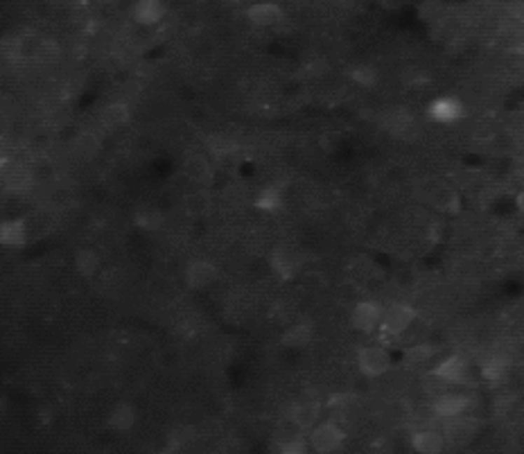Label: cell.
Listing matches in <instances>:
<instances>
[{
	"mask_svg": "<svg viewBox=\"0 0 524 454\" xmlns=\"http://www.w3.org/2000/svg\"><path fill=\"white\" fill-rule=\"evenodd\" d=\"M312 341V326L310 324H296V326H291L285 335H283V346H287V348H303V346H308Z\"/></svg>",
	"mask_w": 524,
	"mask_h": 454,
	"instance_id": "19",
	"label": "cell"
},
{
	"mask_svg": "<svg viewBox=\"0 0 524 454\" xmlns=\"http://www.w3.org/2000/svg\"><path fill=\"white\" fill-rule=\"evenodd\" d=\"M59 55H62V48H59V43L53 41V39H43L41 48H39V53H36V62L43 64V66H50V64L57 62Z\"/></svg>",
	"mask_w": 524,
	"mask_h": 454,
	"instance_id": "27",
	"label": "cell"
},
{
	"mask_svg": "<svg viewBox=\"0 0 524 454\" xmlns=\"http://www.w3.org/2000/svg\"><path fill=\"white\" fill-rule=\"evenodd\" d=\"M416 319V310L411 305H405V303H396V305H391L389 310H385V315H382V332L385 335H402L411 324H414Z\"/></svg>",
	"mask_w": 524,
	"mask_h": 454,
	"instance_id": "1",
	"label": "cell"
},
{
	"mask_svg": "<svg viewBox=\"0 0 524 454\" xmlns=\"http://www.w3.org/2000/svg\"><path fill=\"white\" fill-rule=\"evenodd\" d=\"M102 123H104V127L106 129H120V127H125L127 123H129V106L127 104H123V102H113V104H109L104 111H102Z\"/></svg>",
	"mask_w": 524,
	"mask_h": 454,
	"instance_id": "17",
	"label": "cell"
},
{
	"mask_svg": "<svg viewBox=\"0 0 524 454\" xmlns=\"http://www.w3.org/2000/svg\"><path fill=\"white\" fill-rule=\"evenodd\" d=\"M405 0H380V5L385 7V9H398Z\"/></svg>",
	"mask_w": 524,
	"mask_h": 454,
	"instance_id": "39",
	"label": "cell"
},
{
	"mask_svg": "<svg viewBox=\"0 0 524 454\" xmlns=\"http://www.w3.org/2000/svg\"><path fill=\"white\" fill-rule=\"evenodd\" d=\"M97 267H99V258H97V254L95 251H90V249H82L79 254L75 256V269H77V274L79 276H84V278H90L97 271Z\"/></svg>",
	"mask_w": 524,
	"mask_h": 454,
	"instance_id": "21",
	"label": "cell"
},
{
	"mask_svg": "<svg viewBox=\"0 0 524 454\" xmlns=\"http://www.w3.org/2000/svg\"><path fill=\"white\" fill-rule=\"evenodd\" d=\"M41 41H43V39H39L34 32H27L23 36H18L16 55L23 57V59H36V53H39V48H41Z\"/></svg>",
	"mask_w": 524,
	"mask_h": 454,
	"instance_id": "24",
	"label": "cell"
},
{
	"mask_svg": "<svg viewBox=\"0 0 524 454\" xmlns=\"http://www.w3.org/2000/svg\"><path fill=\"white\" fill-rule=\"evenodd\" d=\"M509 373V362L502 357H490L483 362L481 366V378L488 382V385H499V382L506 378Z\"/></svg>",
	"mask_w": 524,
	"mask_h": 454,
	"instance_id": "18",
	"label": "cell"
},
{
	"mask_svg": "<svg viewBox=\"0 0 524 454\" xmlns=\"http://www.w3.org/2000/svg\"><path fill=\"white\" fill-rule=\"evenodd\" d=\"M210 210V199L206 193H193L186 197V213L193 217H201Z\"/></svg>",
	"mask_w": 524,
	"mask_h": 454,
	"instance_id": "25",
	"label": "cell"
},
{
	"mask_svg": "<svg viewBox=\"0 0 524 454\" xmlns=\"http://www.w3.org/2000/svg\"><path fill=\"white\" fill-rule=\"evenodd\" d=\"M382 315H385V310H382L380 303L361 301V303H357L355 308H352L350 324L359 332H373L382 324Z\"/></svg>",
	"mask_w": 524,
	"mask_h": 454,
	"instance_id": "4",
	"label": "cell"
},
{
	"mask_svg": "<svg viewBox=\"0 0 524 454\" xmlns=\"http://www.w3.org/2000/svg\"><path fill=\"white\" fill-rule=\"evenodd\" d=\"M188 123L193 125V127H204L206 123H208V118H210V114L204 109V106H193L188 111Z\"/></svg>",
	"mask_w": 524,
	"mask_h": 454,
	"instance_id": "33",
	"label": "cell"
},
{
	"mask_svg": "<svg viewBox=\"0 0 524 454\" xmlns=\"http://www.w3.org/2000/svg\"><path fill=\"white\" fill-rule=\"evenodd\" d=\"M73 151L79 158H95L97 151H99V140L93 131H82V134H77L73 140Z\"/></svg>",
	"mask_w": 524,
	"mask_h": 454,
	"instance_id": "15",
	"label": "cell"
},
{
	"mask_svg": "<svg viewBox=\"0 0 524 454\" xmlns=\"http://www.w3.org/2000/svg\"><path fill=\"white\" fill-rule=\"evenodd\" d=\"M32 172V181L34 184H50V181L57 179V172L53 163H48V160H36V165L29 170Z\"/></svg>",
	"mask_w": 524,
	"mask_h": 454,
	"instance_id": "29",
	"label": "cell"
},
{
	"mask_svg": "<svg viewBox=\"0 0 524 454\" xmlns=\"http://www.w3.org/2000/svg\"><path fill=\"white\" fill-rule=\"evenodd\" d=\"M0 242H3V247L23 249L27 242L25 219H5L0 224Z\"/></svg>",
	"mask_w": 524,
	"mask_h": 454,
	"instance_id": "11",
	"label": "cell"
},
{
	"mask_svg": "<svg viewBox=\"0 0 524 454\" xmlns=\"http://www.w3.org/2000/svg\"><path fill=\"white\" fill-rule=\"evenodd\" d=\"M518 208H520V213L524 215V193L518 195Z\"/></svg>",
	"mask_w": 524,
	"mask_h": 454,
	"instance_id": "40",
	"label": "cell"
},
{
	"mask_svg": "<svg viewBox=\"0 0 524 454\" xmlns=\"http://www.w3.org/2000/svg\"><path fill=\"white\" fill-rule=\"evenodd\" d=\"M308 443L303 439H289V441H280L276 450L283 452V454H305L308 452Z\"/></svg>",
	"mask_w": 524,
	"mask_h": 454,
	"instance_id": "32",
	"label": "cell"
},
{
	"mask_svg": "<svg viewBox=\"0 0 524 454\" xmlns=\"http://www.w3.org/2000/svg\"><path fill=\"white\" fill-rule=\"evenodd\" d=\"M448 439L455 443V446H463V443H468L470 439H472V434H475V427H472V422L470 420H461V418H457V420H452L450 425H448Z\"/></svg>",
	"mask_w": 524,
	"mask_h": 454,
	"instance_id": "22",
	"label": "cell"
},
{
	"mask_svg": "<svg viewBox=\"0 0 524 454\" xmlns=\"http://www.w3.org/2000/svg\"><path fill=\"white\" fill-rule=\"evenodd\" d=\"M443 446H446V441H443V436L439 432H432V429H422L418 432L414 439H411V448H414L416 452L420 454H436L443 450Z\"/></svg>",
	"mask_w": 524,
	"mask_h": 454,
	"instance_id": "13",
	"label": "cell"
},
{
	"mask_svg": "<svg viewBox=\"0 0 524 454\" xmlns=\"http://www.w3.org/2000/svg\"><path fill=\"white\" fill-rule=\"evenodd\" d=\"M348 75H350V79L355 82L357 86H361V88H373L378 84V70L373 68L371 64H357V66H352L350 70H348Z\"/></svg>",
	"mask_w": 524,
	"mask_h": 454,
	"instance_id": "20",
	"label": "cell"
},
{
	"mask_svg": "<svg viewBox=\"0 0 524 454\" xmlns=\"http://www.w3.org/2000/svg\"><path fill=\"white\" fill-rule=\"evenodd\" d=\"M522 184H524V170H522Z\"/></svg>",
	"mask_w": 524,
	"mask_h": 454,
	"instance_id": "41",
	"label": "cell"
},
{
	"mask_svg": "<svg viewBox=\"0 0 524 454\" xmlns=\"http://www.w3.org/2000/svg\"><path fill=\"white\" fill-rule=\"evenodd\" d=\"M321 147H324L326 151H335L339 147V136L337 134H326L321 136Z\"/></svg>",
	"mask_w": 524,
	"mask_h": 454,
	"instance_id": "36",
	"label": "cell"
},
{
	"mask_svg": "<svg viewBox=\"0 0 524 454\" xmlns=\"http://www.w3.org/2000/svg\"><path fill=\"white\" fill-rule=\"evenodd\" d=\"M432 378H436L446 385H461L468 378V364L459 355H452L446 362H441L436 369H432Z\"/></svg>",
	"mask_w": 524,
	"mask_h": 454,
	"instance_id": "6",
	"label": "cell"
},
{
	"mask_svg": "<svg viewBox=\"0 0 524 454\" xmlns=\"http://www.w3.org/2000/svg\"><path fill=\"white\" fill-rule=\"evenodd\" d=\"M134 221H136V226L140 231L154 233V231H158L160 226H163L165 217H163V210H160V208H143V210H138V213L134 215Z\"/></svg>",
	"mask_w": 524,
	"mask_h": 454,
	"instance_id": "16",
	"label": "cell"
},
{
	"mask_svg": "<svg viewBox=\"0 0 524 454\" xmlns=\"http://www.w3.org/2000/svg\"><path fill=\"white\" fill-rule=\"evenodd\" d=\"M470 407V398L461 393H441L434 402V413L443 418H457Z\"/></svg>",
	"mask_w": 524,
	"mask_h": 454,
	"instance_id": "9",
	"label": "cell"
},
{
	"mask_svg": "<svg viewBox=\"0 0 524 454\" xmlns=\"http://www.w3.org/2000/svg\"><path fill=\"white\" fill-rule=\"evenodd\" d=\"M393 282H396L398 289L411 291V289H416V285H418V276H416L414 269H400L396 274V278H393Z\"/></svg>",
	"mask_w": 524,
	"mask_h": 454,
	"instance_id": "31",
	"label": "cell"
},
{
	"mask_svg": "<svg viewBox=\"0 0 524 454\" xmlns=\"http://www.w3.org/2000/svg\"><path fill=\"white\" fill-rule=\"evenodd\" d=\"M184 172L190 181H195V184H208V179H210V167H208L206 160L199 158V156L186 160Z\"/></svg>",
	"mask_w": 524,
	"mask_h": 454,
	"instance_id": "23",
	"label": "cell"
},
{
	"mask_svg": "<svg viewBox=\"0 0 524 454\" xmlns=\"http://www.w3.org/2000/svg\"><path fill=\"white\" fill-rule=\"evenodd\" d=\"M247 18L258 27H271V25L280 23L283 9L274 3H258V5H251L247 9Z\"/></svg>",
	"mask_w": 524,
	"mask_h": 454,
	"instance_id": "10",
	"label": "cell"
},
{
	"mask_svg": "<svg viewBox=\"0 0 524 454\" xmlns=\"http://www.w3.org/2000/svg\"><path fill=\"white\" fill-rule=\"evenodd\" d=\"M429 357H432V348L429 346H416V348H411L407 352V359L405 362H407L409 369H420V366L427 364Z\"/></svg>",
	"mask_w": 524,
	"mask_h": 454,
	"instance_id": "30",
	"label": "cell"
},
{
	"mask_svg": "<svg viewBox=\"0 0 524 454\" xmlns=\"http://www.w3.org/2000/svg\"><path fill=\"white\" fill-rule=\"evenodd\" d=\"M346 434L341 427L332 425V422H324V425L315 427L310 436V448L319 452V454H328V452H337L341 446H344Z\"/></svg>",
	"mask_w": 524,
	"mask_h": 454,
	"instance_id": "2",
	"label": "cell"
},
{
	"mask_svg": "<svg viewBox=\"0 0 524 454\" xmlns=\"http://www.w3.org/2000/svg\"><path fill=\"white\" fill-rule=\"evenodd\" d=\"M158 362H160V366H163V369H174V366H179L181 355H179L177 348H165L158 355Z\"/></svg>",
	"mask_w": 524,
	"mask_h": 454,
	"instance_id": "34",
	"label": "cell"
},
{
	"mask_svg": "<svg viewBox=\"0 0 524 454\" xmlns=\"http://www.w3.org/2000/svg\"><path fill=\"white\" fill-rule=\"evenodd\" d=\"M312 418H315V409H312V407H298V409H296L294 420L298 422L301 427L312 425Z\"/></svg>",
	"mask_w": 524,
	"mask_h": 454,
	"instance_id": "35",
	"label": "cell"
},
{
	"mask_svg": "<svg viewBox=\"0 0 524 454\" xmlns=\"http://www.w3.org/2000/svg\"><path fill=\"white\" fill-rule=\"evenodd\" d=\"M434 204H436L439 210H443V213H450V215L459 213V197L448 188L439 190V193L434 195Z\"/></svg>",
	"mask_w": 524,
	"mask_h": 454,
	"instance_id": "26",
	"label": "cell"
},
{
	"mask_svg": "<svg viewBox=\"0 0 524 454\" xmlns=\"http://www.w3.org/2000/svg\"><path fill=\"white\" fill-rule=\"evenodd\" d=\"M179 97H181V99H186V102H188V99H195L197 93H195V88H193V86H181V88H179Z\"/></svg>",
	"mask_w": 524,
	"mask_h": 454,
	"instance_id": "37",
	"label": "cell"
},
{
	"mask_svg": "<svg viewBox=\"0 0 524 454\" xmlns=\"http://www.w3.org/2000/svg\"><path fill=\"white\" fill-rule=\"evenodd\" d=\"M217 278V267L208 260H195L186 269V285L190 289H204Z\"/></svg>",
	"mask_w": 524,
	"mask_h": 454,
	"instance_id": "7",
	"label": "cell"
},
{
	"mask_svg": "<svg viewBox=\"0 0 524 454\" xmlns=\"http://www.w3.org/2000/svg\"><path fill=\"white\" fill-rule=\"evenodd\" d=\"M463 116H466V106L457 97H439L427 106V118L439 125H452Z\"/></svg>",
	"mask_w": 524,
	"mask_h": 454,
	"instance_id": "5",
	"label": "cell"
},
{
	"mask_svg": "<svg viewBox=\"0 0 524 454\" xmlns=\"http://www.w3.org/2000/svg\"><path fill=\"white\" fill-rule=\"evenodd\" d=\"M357 364H359V371L364 378H380L391 369V357L385 348L368 346V348L359 350Z\"/></svg>",
	"mask_w": 524,
	"mask_h": 454,
	"instance_id": "3",
	"label": "cell"
},
{
	"mask_svg": "<svg viewBox=\"0 0 524 454\" xmlns=\"http://www.w3.org/2000/svg\"><path fill=\"white\" fill-rule=\"evenodd\" d=\"M271 267H274L283 278H289L291 269H294V260L289 258L285 249H278V251H274V256H271Z\"/></svg>",
	"mask_w": 524,
	"mask_h": 454,
	"instance_id": "28",
	"label": "cell"
},
{
	"mask_svg": "<svg viewBox=\"0 0 524 454\" xmlns=\"http://www.w3.org/2000/svg\"><path fill=\"white\" fill-rule=\"evenodd\" d=\"M32 145L36 147V149H48V145H50V136H36L34 140H32Z\"/></svg>",
	"mask_w": 524,
	"mask_h": 454,
	"instance_id": "38",
	"label": "cell"
},
{
	"mask_svg": "<svg viewBox=\"0 0 524 454\" xmlns=\"http://www.w3.org/2000/svg\"><path fill=\"white\" fill-rule=\"evenodd\" d=\"M134 422H136V411L131 405H127V402L113 407L109 413V427L113 432H129L134 427Z\"/></svg>",
	"mask_w": 524,
	"mask_h": 454,
	"instance_id": "14",
	"label": "cell"
},
{
	"mask_svg": "<svg viewBox=\"0 0 524 454\" xmlns=\"http://www.w3.org/2000/svg\"><path fill=\"white\" fill-rule=\"evenodd\" d=\"M283 204H285V197H283V193H280L276 186L262 188L260 193H258V197H256V208L262 210V213H269V215H274V213H278V210H283Z\"/></svg>",
	"mask_w": 524,
	"mask_h": 454,
	"instance_id": "12",
	"label": "cell"
},
{
	"mask_svg": "<svg viewBox=\"0 0 524 454\" xmlns=\"http://www.w3.org/2000/svg\"><path fill=\"white\" fill-rule=\"evenodd\" d=\"M165 7L160 0H136V5L131 7V18L138 23V25H156L160 18H163Z\"/></svg>",
	"mask_w": 524,
	"mask_h": 454,
	"instance_id": "8",
	"label": "cell"
}]
</instances>
